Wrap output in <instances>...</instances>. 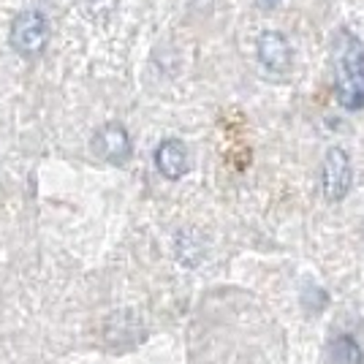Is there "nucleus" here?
<instances>
[{
  "mask_svg": "<svg viewBox=\"0 0 364 364\" xmlns=\"http://www.w3.org/2000/svg\"><path fill=\"white\" fill-rule=\"evenodd\" d=\"M350 180H353V168H350V158L343 147H332L323 158V168H321V191L326 201H343L350 191Z\"/></svg>",
  "mask_w": 364,
  "mask_h": 364,
  "instance_id": "7ed1b4c3",
  "label": "nucleus"
},
{
  "mask_svg": "<svg viewBox=\"0 0 364 364\" xmlns=\"http://www.w3.org/2000/svg\"><path fill=\"white\" fill-rule=\"evenodd\" d=\"M155 166L166 180H182L188 174V147L180 139H166L155 150Z\"/></svg>",
  "mask_w": 364,
  "mask_h": 364,
  "instance_id": "423d86ee",
  "label": "nucleus"
},
{
  "mask_svg": "<svg viewBox=\"0 0 364 364\" xmlns=\"http://www.w3.org/2000/svg\"><path fill=\"white\" fill-rule=\"evenodd\" d=\"M49 38H52L49 19L38 9L16 14L9 28V44L14 46V52H19L22 58H38L49 44Z\"/></svg>",
  "mask_w": 364,
  "mask_h": 364,
  "instance_id": "f03ea898",
  "label": "nucleus"
},
{
  "mask_svg": "<svg viewBox=\"0 0 364 364\" xmlns=\"http://www.w3.org/2000/svg\"><path fill=\"white\" fill-rule=\"evenodd\" d=\"M258 63L269 71V74H289L294 65V49L286 33L280 31H264L256 41Z\"/></svg>",
  "mask_w": 364,
  "mask_h": 364,
  "instance_id": "20e7f679",
  "label": "nucleus"
},
{
  "mask_svg": "<svg viewBox=\"0 0 364 364\" xmlns=\"http://www.w3.org/2000/svg\"><path fill=\"white\" fill-rule=\"evenodd\" d=\"M92 150H95V155H98L101 161L120 166V164H125V161L131 158L134 144H131V136H128L125 125H120V122H107V125H101V128L95 131V136H92Z\"/></svg>",
  "mask_w": 364,
  "mask_h": 364,
  "instance_id": "39448f33",
  "label": "nucleus"
},
{
  "mask_svg": "<svg viewBox=\"0 0 364 364\" xmlns=\"http://www.w3.org/2000/svg\"><path fill=\"white\" fill-rule=\"evenodd\" d=\"M258 9H264V11H272V9H277L280 6V0H256Z\"/></svg>",
  "mask_w": 364,
  "mask_h": 364,
  "instance_id": "6e6552de",
  "label": "nucleus"
},
{
  "mask_svg": "<svg viewBox=\"0 0 364 364\" xmlns=\"http://www.w3.org/2000/svg\"><path fill=\"white\" fill-rule=\"evenodd\" d=\"M334 364H364V353L353 337H337L332 343Z\"/></svg>",
  "mask_w": 364,
  "mask_h": 364,
  "instance_id": "0eeeda50",
  "label": "nucleus"
},
{
  "mask_svg": "<svg viewBox=\"0 0 364 364\" xmlns=\"http://www.w3.org/2000/svg\"><path fill=\"white\" fill-rule=\"evenodd\" d=\"M334 98L348 112L364 109V44L348 28L337 33L332 49Z\"/></svg>",
  "mask_w": 364,
  "mask_h": 364,
  "instance_id": "f257e3e1",
  "label": "nucleus"
}]
</instances>
